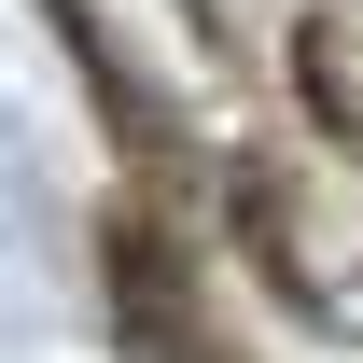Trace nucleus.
I'll return each mask as SVG.
<instances>
[{
	"mask_svg": "<svg viewBox=\"0 0 363 363\" xmlns=\"http://www.w3.org/2000/svg\"><path fill=\"white\" fill-rule=\"evenodd\" d=\"M294 98H308L321 140L363 154V0H321L308 28H294Z\"/></svg>",
	"mask_w": 363,
	"mask_h": 363,
	"instance_id": "1",
	"label": "nucleus"
}]
</instances>
